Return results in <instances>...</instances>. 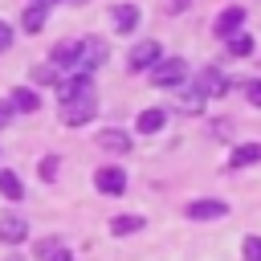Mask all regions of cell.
Here are the masks:
<instances>
[{"instance_id":"cell-17","label":"cell","mask_w":261,"mask_h":261,"mask_svg":"<svg viewBox=\"0 0 261 261\" xmlns=\"http://www.w3.org/2000/svg\"><path fill=\"white\" fill-rule=\"evenodd\" d=\"M257 159H261V143H241V147H232V155H228L232 167H249V163H257Z\"/></svg>"},{"instance_id":"cell-30","label":"cell","mask_w":261,"mask_h":261,"mask_svg":"<svg viewBox=\"0 0 261 261\" xmlns=\"http://www.w3.org/2000/svg\"><path fill=\"white\" fill-rule=\"evenodd\" d=\"M37 4H45V8H49V4H57V0H37Z\"/></svg>"},{"instance_id":"cell-29","label":"cell","mask_w":261,"mask_h":261,"mask_svg":"<svg viewBox=\"0 0 261 261\" xmlns=\"http://www.w3.org/2000/svg\"><path fill=\"white\" fill-rule=\"evenodd\" d=\"M184 4H188V0H171V8H184Z\"/></svg>"},{"instance_id":"cell-14","label":"cell","mask_w":261,"mask_h":261,"mask_svg":"<svg viewBox=\"0 0 261 261\" xmlns=\"http://www.w3.org/2000/svg\"><path fill=\"white\" fill-rule=\"evenodd\" d=\"M163 122H167V114H163L159 106H151V110H143V114L135 118V130H139V135H155V130H163Z\"/></svg>"},{"instance_id":"cell-2","label":"cell","mask_w":261,"mask_h":261,"mask_svg":"<svg viewBox=\"0 0 261 261\" xmlns=\"http://www.w3.org/2000/svg\"><path fill=\"white\" fill-rule=\"evenodd\" d=\"M184 77H188V61L184 57H159L155 65H151V82L155 86H184Z\"/></svg>"},{"instance_id":"cell-8","label":"cell","mask_w":261,"mask_h":261,"mask_svg":"<svg viewBox=\"0 0 261 261\" xmlns=\"http://www.w3.org/2000/svg\"><path fill=\"white\" fill-rule=\"evenodd\" d=\"M237 29H245V8H241V4L224 8V12L216 16V24H212V33H216V37H228V33H237Z\"/></svg>"},{"instance_id":"cell-25","label":"cell","mask_w":261,"mask_h":261,"mask_svg":"<svg viewBox=\"0 0 261 261\" xmlns=\"http://www.w3.org/2000/svg\"><path fill=\"white\" fill-rule=\"evenodd\" d=\"M12 37H16V33H12V24H8V20H0V53L12 45Z\"/></svg>"},{"instance_id":"cell-13","label":"cell","mask_w":261,"mask_h":261,"mask_svg":"<svg viewBox=\"0 0 261 261\" xmlns=\"http://www.w3.org/2000/svg\"><path fill=\"white\" fill-rule=\"evenodd\" d=\"M110 20H114V33H135V24H139V8H135V4H118V8L110 12Z\"/></svg>"},{"instance_id":"cell-9","label":"cell","mask_w":261,"mask_h":261,"mask_svg":"<svg viewBox=\"0 0 261 261\" xmlns=\"http://www.w3.org/2000/svg\"><path fill=\"white\" fill-rule=\"evenodd\" d=\"M224 212H228L224 200H192V204H188V216H192V220H220Z\"/></svg>"},{"instance_id":"cell-22","label":"cell","mask_w":261,"mask_h":261,"mask_svg":"<svg viewBox=\"0 0 261 261\" xmlns=\"http://www.w3.org/2000/svg\"><path fill=\"white\" fill-rule=\"evenodd\" d=\"M37 171H41V179H45V184H49V179H53V175H57V155H45V159H41V163H37Z\"/></svg>"},{"instance_id":"cell-15","label":"cell","mask_w":261,"mask_h":261,"mask_svg":"<svg viewBox=\"0 0 261 261\" xmlns=\"http://www.w3.org/2000/svg\"><path fill=\"white\" fill-rule=\"evenodd\" d=\"M77 49H82V41H61V45L49 53V65H69V69H73V61H77Z\"/></svg>"},{"instance_id":"cell-24","label":"cell","mask_w":261,"mask_h":261,"mask_svg":"<svg viewBox=\"0 0 261 261\" xmlns=\"http://www.w3.org/2000/svg\"><path fill=\"white\" fill-rule=\"evenodd\" d=\"M57 245H61V241H49V237H45V241H37V249H33V253H37V257L45 261V257H49V253H53Z\"/></svg>"},{"instance_id":"cell-7","label":"cell","mask_w":261,"mask_h":261,"mask_svg":"<svg viewBox=\"0 0 261 261\" xmlns=\"http://www.w3.org/2000/svg\"><path fill=\"white\" fill-rule=\"evenodd\" d=\"M24 237H29V224H24V216H16V212L0 216V241H4V245H20Z\"/></svg>"},{"instance_id":"cell-10","label":"cell","mask_w":261,"mask_h":261,"mask_svg":"<svg viewBox=\"0 0 261 261\" xmlns=\"http://www.w3.org/2000/svg\"><path fill=\"white\" fill-rule=\"evenodd\" d=\"M57 94H61V102H69V98L94 94V82H90V73H73V77H65V82L57 86Z\"/></svg>"},{"instance_id":"cell-31","label":"cell","mask_w":261,"mask_h":261,"mask_svg":"<svg viewBox=\"0 0 261 261\" xmlns=\"http://www.w3.org/2000/svg\"><path fill=\"white\" fill-rule=\"evenodd\" d=\"M8 261H20V257H8Z\"/></svg>"},{"instance_id":"cell-32","label":"cell","mask_w":261,"mask_h":261,"mask_svg":"<svg viewBox=\"0 0 261 261\" xmlns=\"http://www.w3.org/2000/svg\"><path fill=\"white\" fill-rule=\"evenodd\" d=\"M73 4H82V0H73Z\"/></svg>"},{"instance_id":"cell-3","label":"cell","mask_w":261,"mask_h":261,"mask_svg":"<svg viewBox=\"0 0 261 261\" xmlns=\"http://www.w3.org/2000/svg\"><path fill=\"white\" fill-rule=\"evenodd\" d=\"M98 114V102H94V94H82V98H69V102H61V122L65 126H82V122H90Z\"/></svg>"},{"instance_id":"cell-16","label":"cell","mask_w":261,"mask_h":261,"mask_svg":"<svg viewBox=\"0 0 261 261\" xmlns=\"http://www.w3.org/2000/svg\"><path fill=\"white\" fill-rule=\"evenodd\" d=\"M8 106H12V110H20V114H33V110L41 106V98H37L33 90H24V86H20V90H12V94H8Z\"/></svg>"},{"instance_id":"cell-26","label":"cell","mask_w":261,"mask_h":261,"mask_svg":"<svg viewBox=\"0 0 261 261\" xmlns=\"http://www.w3.org/2000/svg\"><path fill=\"white\" fill-rule=\"evenodd\" d=\"M33 77H37V82H57V65H49V69L41 65V69H33Z\"/></svg>"},{"instance_id":"cell-23","label":"cell","mask_w":261,"mask_h":261,"mask_svg":"<svg viewBox=\"0 0 261 261\" xmlns=\"http://www.w3.org/2000/svg\"><path fill=\"white\" fill-rule=\"evenodd\" d=\"M245 98H249L253 106H261V77H253V82H245Z\"/></svg>"},{"instance_id":"cell-12","label":"cell","mask_w":261,"mask_h":261,"mask_svg":"<svg viewBox=\"0 0 261 261\" xmlns=\"http://www.w3.org/2000/svg\"><path fill=\"white\" fill-rule=\"evenodd\" d=\"M45 16H49V8L33 0V4L20 12V29H24V33H41V29H45Z\"/></svg>"},{"instance_id":"cell-4","label":"cell","mask_w":261,"mask_h":261,"mask_svg":"<svg viewBox=\"0 0 261 261\" xmlns=\"http://www.w3.org/2000/svg\"><path fill=\"white\" fill-rule=\"evenodd\" d=\"M159 61V41H139L130 53H126V69L130 73H143V69H151Z\"/></svg>"},{"instance_id":"cell-1","label":"cell","mask_w":261,"mask_h":261,"mask_svg":"<svg viewBox=\"0 0 261 261\" xmlns=\"http://www.w3.org/2000/svg\"><path fill=\"white\" fill-rule=\"evenodd\" d=\"M102 61H106V41H98V37H82V49H77L73 73H94Z\"/></svg>"},{"instance_id":"cell-18","label":"cell","mask_w":261,"mask_h":261,"mask_svg":"<svg viewBox=\"0 0 261 261\" xmlns=\"http://www.w3.org/2000/svg\"><path fill=\"white\" fill-rule=\"evenodd\" d=\"M224 45H228V53H232V57H249V53H253V37H249L245 29L228 33V37H224Z\"/></svg>"},{"instance_id":"cell-11","label":"cell","mask_w":261,"mask_h":261,"mask_svg":"<svg viewBox=\"0 0 261 261\" xmlns=\"http://www.w3.org/2000/svg\"><path fill=\"white\" fill-rule=\"evenodd\" d=\"M98 147H102V151L122 155V151H130V135H126V130H118V126H110V130H102V135H98Z\"/></svg>"},{"instance_id":"cell-6","label":"cell","mask_w":261,"mask_h":261,"mask_svg":"<svg viewBox=\"0 0 261 261\" xmlns=\"http://www.w3.org/2000/svg\"><path fill=\"white\" fill-rule=\"evenodd\" d=\"M192 90H196L200 98H220V94L228 90V82H224V73L212 65V69H204V73L196 77V86H192Z\"/></svg>"},{"instance_id":"cell-21","label":"cell","mask_w":261,"mask_h":261,"mask_svg":"<svg viewBox=\"0 0 261 261\" xmlns=\"http://www.w3.org/2000/svg\"><path fill=\"white\" fill-rule=\"evenodd\" d=\"M241 257L245 261H261V237H245L241 241Z\"/></svg>"},{"instance_id":"cell-5","label":"cell","mask_w":261,"mask_h":261,"mask_svg":"<svg viewBox=\"0 0 261 261\" xmlns=\"http://www.w3.org/2000/svg\"><path fill=\"white\" fill-rule=\"evenodd\" d=\"M94 188L102 196H122L126 192V171L122 167H98L94 171Z\"/></svg>"},{"instance_id":"cell-27","label":"cell","mask_w":261,"mask_h":261,"mask_svg":"<svg viewBox=\"0 0 261 261\" xmlns=\"http://www.w3.org/2000/svg\"><path fill=\"white\" fill-rule=\"evenodd\" d=\"M45 261H73V257H69V249H65V245H57V249H53Z\"/></svg>"},{"instance_id":"cell-28","label":"cell","mask_w":261,"mask_h":261,"mask_svg":"<svg viewBox=\"0 0 261 261\" xmlns=\"http://www.w3.org/2000/svg\"><path fill=\"white\" fill-rule=\"evenodd\" d=\"M12 114H16V110H12L8 102H0V126H8V122H12Z\"/></svg>"},{"instance_id":"cell-20","label":"cell","mask_w":261,"mask_h":261,"mask_svg":"<svg viewBox=\"0 0 261 261\" xmlns=\"http://www.w3.org/2000/svg\"><path fill=\"white\" fill-rule=\"evenodd\" d=\"M0 196L4 200H20L24 196V184H20L16 171H0Z\"/></svg>"},{"instance_id":"cell-19","label":"cell","mask_w":261,"mask_h":261,"mask_svg":"<svg viewBox=\"0 0 261 261\" xmlns=\"http://www.w3.org/2000/svg\"><path fill=\"white\" fill-rule=\"evenodd\" d=\"M143 224H147L143 216H135V212H126V216H114V220H110V232H114V237H130V232H139Z\"/></svg>"}]
</instances>
